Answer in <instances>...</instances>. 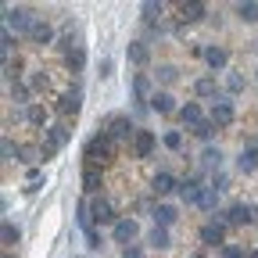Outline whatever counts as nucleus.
Wrapping results in <instances>:
<instances>
[{
	"label": "nucleus",
	"mask_w": 258,
	"mask_h": 258,
	"mask_svg": "<svg viewBox=\"0 0 258 258\" xmlns=\"http://www.w3.org/2000/svg\"><path fill=\"white\" fill-rule=\"evenodd\" d=\"M208 122L215 125V129H230L233 122H237V108H233V97H215L212 101V108H208Z\"/></svg>",
	"instance_id": "nucleus-4"
},
{
	"label": "nucleus",
	"mask_w": 258,
	"mask_h": 258,
	"mask_svg": "<svg viewBox=\"0 0 258 258\" xmlns=\"http://www.w3.org/2000/svg\"><path fill=\"white\" fill-rule=\"evenodd\" d=\"M151 97H154L151 76H147V72H137V76H133V101H137V104H151Z\"/></svg>",
	"instance_id": "nucleus-20"
},
{
	"label": "nucleus",
	"mask_w": 258,
	"mask_h": 258,
	"mask_svg": "<svg viewBox=\"0 0 258 258\" xmlns=\"http://www.w3.org/2000/svg\"><path fill=\"white\" fill-rule=\"evenodd\" d=\"M97 129H104L115 144H133L137 133H140V125H133V118H129V115H108L104 122H97Z\"/></svg>",
	"instance_id": "nucleus-2"
},
{
	"label": "nucleus",
	"mask_w": 258,
	"mask_h": 258,
	"mask_svg": "<svg viewBox=\"0 0 258 258\" xmlns=\"http://www.w3.org/2000/svg\"><path fill=\"white\" fill-rule=\"evenodd\" d=\"M247 258H258V251H251V254H247Z\"/></svg>",
	"instance_id": "nucleus-44"
},
{
	"label": "nucleus",
	"mask_w": 258,
	"mask_h": 258,
	"mask_svg": "<svg viewBox=\"0 0 258 258\" xmlns=\"http://www.w3.org/2000/svg\"><path fill=\"white\" fill-rule=\"evenodd\" d=\"M125 57H129V64L144 69V64H151V43H147V40H129V47H125Z\"/></svg>",
	"instance_id": "nucleus-15"
},
{
	"label": "nucleus",
	"mask_w": 258,
	"mask_h": 258,
	"mask_svg": "<svg viewBox=\"0 0 258 258\" xmlns=\"http://www.w3.org/2000/svg\"><path fill=\"white\" fill-rule=\"evenodd\" d=\"M32 47H47V43H54V29H50V22H43V18H36V25H32V32L25 36Z\"/></svg>",
	"instance_id": "nucleus-18"
},
{
	"label": "nucleus",
	"mask_w": 258,
	"mask_h": 258,
	"mask_svg": "<svg viewBox=\"0 0 258 258\" xmlns=\"http://www.w3.org/2000/svg\"><path fill=\"white\" fill-rule=\"evenodd\" d=\"M208 15V8L201 4V0H183V4H179V18L183 22H201Z\"/></svg>",
	"instance_id": "nucleus-25"
},
{
	"label": "nucleus",
	"mask_w": 258,
	"mask_h": 258,
	"mask_svg": "<svg viewBox=\"0 0 258 258\" xmlns=\"http://www.w3.org/2000/svg\"><path fill=\"white\" fill-rule=\"evenodd\" d=\"M0 154H4V161H22V147H18L11 137L0 140Z\"/></svg>",
	"instance_id": "nucleus-29"
},
{
	"label": "nucleus",
	"mask_w": 258,
	"mask_h": 258,
	"mask_svg": "<svg viewBox=\"0 0 258 258\" xmlns=\"http://www.w3.org/2000/svg\"><path fill=\"white\" fill-rule=\"evenodd\" d=\"M201 54H205V64H208V69H212V72H222V69H226V64H230V50H226V47H219V43H212V47H205Z\"/></svg>",
	"instance_id": "nucleus-16"
},
{
	"label": "nucleus",
	"mask_w": 258,
	"mask_h": 258,
	"mask_svg": "<svg viewBox=\"0 0 258 258\" xmlns=\"http://www.w3.org/2000/svg\"><path fill=\"white\" fill-rule=\"evenodd\" d=\"M198 208H205V212H215V208H219V190H215V186H205L201 205H198Z\"/></svg>",
	"instance_id": "nucleus-33"
},
{
	"label": "nucleus",
	"mask_w": 258,
	"mask_h": 258,
	"mask_svg": "<svg viewBox=\"0 0 258 258\" xmlns=\"http://www.w3.org/2000/svg\"><path fill=\"white\" fill-rule=\"evenodd\" d=\"M18 226L11 222V219H4V226H0V240H4V247H11V244H18Z\"/></svg>",
	"instance_id": "nucleus-30"
},
{
	"label": "nucleus",
	"mask_w": 258,
	"mask_h": 258,
	"mask_svg": "<svg viewBox=\"0 0 258 258\" xmlns=\"http://www.w3.org/2000/svg\"><path fill=\"white\" fill-rule=\"evenodd\" d=\"M212 133H215V125H212L208 118H205V122H201L198 129H194V137H198V140H212Z\"/></svg>",
	"instance_id": "nucleus-40"
},
{
	"label": "nucleus",
	"mask_w": 258,
	"mask_h": 258,
	"mask_svg": "<svg viewBox=\"0 0 258 258\" xmlns=\"http://www.w3.org/2000/svg\"><path fill=\"white\" fill-rule=\"evenodd\" d=\"M43 86H47V76L43 72H32L29 76V90H43Z\"/></svg>",
	"instance_id": "nucleus-41"
},
{
	"label": "nucleus",
	"mask_w": 258,
	"mask_h": 258,
	"mask_svg": "<svg viewBox=\"0 0 258 258\" xmlns=\"http://www.w3.org/2000/svg\"><path fill=\"white\" fill-rule=\"evenodd\" d=\"M205 176L198 172V176H186V179H179V201L183 205H201V194H205V183H201Z\"/></svg>",
	"instance_id": "nucleus-9"
},
{
	"label": "nucleus",
	"mask_w": 258,
	"mask_h": 258,
	"mask_svg": "<svg viewBox=\"0 0 258 258\" xmlns=\"http://www.w3.org/2000/svg\"><path fill=\"white\" fill-rule=\"evenodd\" d=\"M29 97H32L29 83H15V86H11V101H15V104H25V108H29V104H32Z\"/></svg>",
	"instance_id": "nucleus-32"
},
{
	"label": "nucleus",
	"mask_w": 258,
	"mask_h": 258,
	"mask_svg": "<svg viewBox=\"0 0 258 258\" xmlns=\"http://www.w3.org/2000/svg\"><path fill=\"white\" fill-rule=\"evenodd\" d=\"M25 118H29L32 125H43V129H47V118H50V111H47L43 104H36V101H32V104L25 108Z\"/></svg>",
	"instance_id": "nucleus-28"
},
{
	"label": "nucleus",
	"mask_w": 258,
	"mask_h": 258,
	"mask_svg": "<svg viewBox=\"0 0 258 258\" xmlns=\"http://www.w3.org/2000/svg\"><path fill=\"white\" fill-rule=\"evenodd\" d=\"M151 111H158V115H172V111H179V108H176V97H172L169 90H154V97H151Z\"/></svg>",
	"instance_id": "nucleus-22"
},
{
	"label": "nucleus",
	"mask_w": 258,
	"mask_h": 258,
	"mask_svg": "<svg viewBox=\"0 0 258 258\" xmlns=\"http://www.w3.org/2000/svg\"><path fill=\"white\" fill-rule=\"evenodd\" d=\"M90 219H93V226H115V222H118V215H115V205L104 198V194L90 198Z\"/></svg>",
	"instance_id": "nucleus-7"
},
{
	"label": "nucleus",
	"mask_w": 258,
	"mask_h": 258,
	"mask_svg": "<svg viewBox=\"0 0 258 258\" xmlns=\"http://www.w3.org/2000/svg\"><path fill=\"white\" fill-rule=\"evenodd\" d=\"M32 25H36V15H32L29 8H11V4L4 8V29H11L15 36H18V32H22V36H29Z\"/></svg>",
	"instance_id": "nucleus-5"
},
{
	"label": "nucleus",
	"mask_w": 258,
	"mask_h": 258,
	"mask_svg": "<svg viewBox=\"0 0 258 258\" xmlns=\"http://www.w3.org/2000/svg\"><path fill=\"white\" fill-rule=\"evenodd\" d=\"M111 237H115V244H125V247H129V244L140 237V222H137L133 215H122V219L111 226Z\"/></svg>",
	"instance_id": "nucleus-8"
},
{
	"label": "nucleus",
	"mask_w": 258,
	"mask_h": 258,
	"mask_svg": "<svg viewBox=\"0 0 258 258\" xmlns=\"http://www.w3.org/2000/svg\"><path fill=\"white\" fill-rule=\"evenodd\" d=\"M79 108H83V90H79V86H72L69 93H61V101H57L50 111L57 115V122H69V118H76V115H79Z\"/></svg>",
	"instance_id": "nucleus-6"
},
{
	"label": "nucleus",
	"mask_w": 258,
	"mask_h": 258,
	"mask_svg": "<svg viewBox=\"0 0 258 258\" xmlns=\"http://www.w3.org/2000/svg\"><path fill=\"white\" fill-rule=\"evenodd\" d=\"M4 258H11V254H4Z\"/></svg>",
	"instance_id": "nucleus-46"
},
{
	"label": "nucleus",
	"mask_w": 258,
	"mask_h": 258,
	"mask_svg": "<svg viewBox=\"0 0 258 258\" xmlns=\"http://www.w3.org/2000/svg\"><path fill=\"white\" fill-rule=\"evenodd\" d=\"M64 64H69V72H76V76H79V72L86 69V50H83V47H79V50H72L69 57H64Z\"/></svg>",
	"instance_id": "nucleus-31"
},
{
	"label": "nucleus",
	"mask_w": 258,
	"mask_h": 258,
	"mask_svg": "<svg viewBox=\"0 0 258 258\" xmlns=\"http://www.w3.org/2000/svg\"><path fill=\"white\" fill-rule=\"evenodd\" d=\"M147 244L154 251H165V247H172V237H169L165 226H151V230H147Z\"/></svg>",
	"instance_id": "nucleus-26"
},
{
	"label": "nucleus",
	"mask_w": 258,
	"mask_h": 258,
	"mask_svg": "<svg viewBox=\"0 0 258 258\" xmlns=\"http://www.w3.org/2000/svg\"><path fill=\"white\" fill-rule=\"evenodd\" d=\"M101 186H104L101 165H86V161H83V190L90 194V198H97V194H101Z\"/></svg>",
	"instance_id": "nucleus-14"
},
{
	"label": "nucleus",
	"mask_w": 258,
	"mask_h": 258,
	"mask_svg": "<svg viewBox=\"0 0 258 258\" xmlns=\"http://www.w3.org/2000/svg\"><path fill=\"white\" fill-rule=\"evenodd\" d=\"M151 190H154V198H169V194H176L179 190V179L172 176V172H154V179H151Z\"/></svg>",
	"instance_id": "nucleus-13"
},
{
	"label": "nucleus",
	"mask_w": 258,
	"mask_h": 258,
	"mask_svg": "<svg viewBox=\"0 0 258 258\" xmlns=\"http://www.w3.org/2000/svg\"><path fill=\"white\" fill-rule=\"evenodd\" d=\"M244 90V76L240 72H230V76H226V97H237Z\"/></svg>",
	"instance_id": "nucleus-35"
},
{
	"label": "nucleus",
	"mask_w": 258,
	"mask_h": 258,
	"mask_svg": "<svg viewBox=\"0 0 258 258\" xmlns=\"http://www.w3.org/2000/svg\"><path fill=\"white\" fill-rule=\"evenodd\" d=\"M219 258H247V251H244L240 244H226V247L219 251Z\"/></svg>",
	"instance_id": "nucleus-39"
},
{
	"label": "nucleus",
	"mask_w": 258,
	"mask_h": 258,
	"mask_svg": "<svg viewBox=\"0 0 258 258\" xmlns=\"http://www.w3.org/2000/svg\"><path fill=\"white\" fill-rule=\"evenodd\" d=\"M154 147H158V137L151 133V129H140L137 140H133V158H151Z\"/></svg>",
	"instance_id": "nucleus-17"
},
{
	"label": "nucleus",
	"mask_w": 258,
	"mask_h": 258,
	"mask_svg": "<svg viewBox=\"0 0 258 258\" xmlns=\"http://www.w3.org/2000/svg\"><path fill=\"white\" fill-rule=\"evenodd\" d=\"M151 219H154V226H165V230H169V226L179 219V212H176V205H169V201H158L154 212H151Z\"/></svg>",
	"instance_id": "nucleus-21"
},
{
	"label": "nucleus",
	"mask_w": 258,
	"mask_h": 258,
	"mask_svg": "<svg viewBox=\"0 0 258 258\" xmlns=\"http://www.w3.org/2000/svg\"><path fill=\"white\" fill-rule=\"evenodd\" d=\"M233 11H237V18H240V22H247V25H254V22H258V4H254V0H240Z\"/></svg>",
	"instance_id": "nucleus-27"
},
{
	"label": "nucleus",
	"mask_w": 258,
	"mask_h": 258,
	"mask_svg": "<svg viewBox=\"0 0 258 258\" xmlns=\"http://www.w3.org/2000/svg\"><path fill=\"white\" fill-rule=\"evenodd\" d=\"M122 258H144V251L137 244H129V247H122Z\"/></svg>",
	"instance_id": "nucleus-42"
},
{
	"label": "nucleus",
	"mask_w": 258,
	"mask_h": 258,
	"mask_svg": "<svg viewBox=\"0 0 258 258\" xmlns=\"http://www.w3.org/2000/svg\"><path fill=\"white\" fill-rule=\"evenodd\" d=\"M198 161H201V176H208V172H212V176H215V172H219V169H222V151H219V147H212V144H208V147H205V151H201V158H198Z\"/></svg>",
	"instance_id": "nucleus-19"
},
{
	"label": "nucleus",
	"mask_w": 258,
	"mask_h": 258,
	"mask_svg": "<svg viewBox=\"0 0 258 258\" xmlns=\"http://www.w3.org/2000/svg\"><path fill=\"white\" fill-rule=\"evenodd\" d=\"M69 140H72V129H69V122H50V125L43 129V144H50L54 151H61Z\"/></svg>",
	"instance_id": "nucleus-11"
},
{
	"label": "nucleus",
	"mask_w": 258,
	"mask_h": 258,
	"mask_svg": "<svg viewBox=\"0 0 258 258\" xmlns=\"http://www.w3.org/2000/svg\"><path fill=\"white\" fill-rule=\"evenodd\" d=\"M161 144H165L169 151H183V133H179V129H169V133L161 137Z\"/></svg>",
	"instance_id": "nucleus-37"
},
{
	"label": "nucleus",
	"mask_w": 258,
	"mask_h": 258,
	"mask_svg": "<svg viewBox=\"0 0 258 258\" xmlns=\"http://www.w3.org/2000/svg\"><path fill=\"white\" fill-rule=\"evenodd\" d=\"M83 237H86V247H90V251L104 247V237H101V230H97V226H90V230H83Z\"/></svg>",
	"instance_id": "nucleus-36"
},
{
	"label": "nucleus",
	"mask_w": 258,
	"mask_h": 258,
	"mask_svg": "<svg viewBox=\"0 0 258 258\" xmlns=\"http://www.w3.org/2000/svg\"><path fill=\"white\" fill-rule=\"evenodd\" d=\"M194 93H198L201 101H215V97H222V93H219V83H215V76H201L198 83H194Z\"/></svg>",
	"instance_id": "nucleus-23"
},
{
	"label": "nucleus",
	"mask_w": 258,
	"mask_h": 258,
	"mask_svg": "<svg viewBox=\"0 0 258 258\" xmlns=\"http://www.w3.org/2000/svg\"><path fill=\"white\" fill-rule=\"evenodd\" d=\"M254 169H258V147H240V154H237V172L251 176Z\"/></svg>",
	"instance_id": "nucleus-24"
},
{
	"label": "nucleus",
	"mask_w": 258,
	"mask_h": 258,
	"mask_svg": "<svg viewBox=\"0 0 258 258\" xmlns=\"http://www.w3.org/2000/svg\"><path fill=\"white\" fill-rule=\"evenodd\" d=\"M176 79H179V69H176V64H158V83L172 86Z\"/></svg>",
	"instance_id": "nucleus-34"
},
{
	"label": "nucleus",
	"mask_w": 258,
	"mask_h": 258,
	"mask_svg": "<svg viewBox=\"0 0 258 258\" xmlns=\"http://www.w3.org/2000/svg\"><path fill=\"white\" fill-rule=\"evenodd\" d=\"M140 11H144V18H147V22H154L161 11H165V4H161V0H158V4H154V0H147V4H144Z\"/></svg>",
	"instance_id": "nucleus-38"
},
{
	"label": "nucleus",
	"mask_w": 258,
	"mask_h": 258,
	"mask_svg": "<svg viewBox=\"0 0 258 258\" xmlns=\"http://www.w3.org/2000/svg\"><path fill=\"white\" fill-rule=\"evenodd\" d=\"M176 115H179V122L190 129V133H194V129H198V125L208 118V115L201 111V104H198V101H186V104H179V111H176Z\"/></svg>",
	"instance_id": "nucleus-12"
},
{
	"label": "nucleus",
	"mask_w": 258,
	"mask_h": 258,
	"mask_svg": "<svg viewBox=\"0 0 258 258\" xmlns=\"http://www.w3.org/2000/svg\"><path fill=\"white\" fill-rule=\"evenodd\" d=\"M111 76V61L108 57H101V79H108Z\"/></svg>",
	"instance_id": "nucleus-43"
},
{
	"label": "nucleus",
	"mask_w": 258,
	"mask_h": 258,
	"mask_svg": "<svg viewBox=\"0 0 258 258\" xmlns=\"http://www.w3.org/2000/svg\"><path fill=\"white\" fill-rule=\"evenodd\" d=\"M190 258H205V254H190Z\"/></svg>",
	"instance_id": "nucleus-45"
},
{
	"label": "nucleus",
	"mask_w": 258,
	"mask_h": 258,
	"mask_svg": "<svg viewBox=\"0 0 258 258\" xmlns=\"http://www.w3.org/2000/svg\"><path fill=\"white\" fill-rule=\"evenodd\" d=\"M115 151H118V144L104 133V129H97V133L86 140V147H83V158H86V165H104V161L115 158Z\"/></svg>",
	"instance_id": "nucleus-1"
},
{
	"label": "nucleus",
	"mask_w": 258,
	"mask_h": 258,
	"mask_svg": "<svg viewBox=\"0 0 258 258\" xmlns=\"http://www.w3.org/2000/svg\"><path fill=\"white\" fill-rule=\"evenodd\" d=\"M198 237H201L205 247H219V251H222V247H226V226L212 219V222H205L201 230H198Z\"/></svg>",
	"instance_id": "nucleus-10"
},
{
	"label": "nucleus",
	"mask_w": 258,
	"mask_h": 258,
	"mask_svg": "<svg viewBox=\"0 0 258 258\" xmlns=\"http://www.w3.org/2000/svg\"><path fill=\"white\" fill-rule=\"evenodd\" d=\"M215 222H222L226 230H230V226H244V222H258V205H244V201H233L230 208L215 212Z\"/></svg>",
	"instance_id": "nucleus-3"
}]
</instances>
